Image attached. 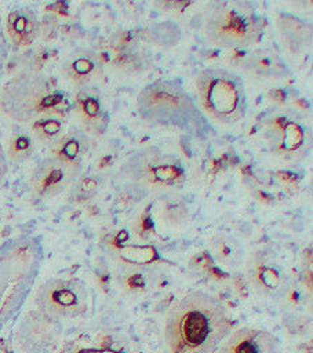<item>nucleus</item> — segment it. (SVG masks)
Returning a JSON list of instances; mask_svg holds the SVG:
<instances>
[{"label":"nucleus","instance_id":"nucleus-1","mask_svg":"<svg viewBox=\"0 0 313 353\" xmlns=\"http://www.w3.org/2000/svg\"><path fill=\"white\" fill-rule=\"evenodd\" d=\"M230 330L232 319L219 298L192 291L170 307L163 334L168 353H214Z\"/></svg>","mask_w":313,"mask_h":353},{"label":"nucleus","instance_id":"nucleus-2","mask_svg":"<svg viewBox=\"0 0 313 353\" xmlns=\"http://www.w3.org/2000/svg\"><path fill=\"white\" fill-rule=\"evenodd\" d=\"M0 110L19 124L48 116L66 119L72 112V98L54 77L22 70L4 83Z\"/></svg>","mask_w":313,"mask_h":353},{"label":"nucleus","instance_id":"nucleus-3","mask_svg":"<svg viewBox=\"0 0 313 353\" xmlns=\"http://www.w3.org/2000/svg\"><path fill=\"white\" fill-rule=\"evenodd\" d=\"M41 263L43 247L37 237L22 234L0 245V332L19 314Z\"/></svg>","mask_w":313,"mask_h":353},{"label":"nucleus","instance_id":"nucleus-4","mask_svg":"<svg viewBox=\"0 0 313 353\" xmlns=\"http://www.w3.org/2000/svg\"><path fill=\"white\" fill-rule=\"evenodd\" d=\"M263 28V17L248 1H211L204 11L205 39L221 48H248L259 41Z\"/></svg>","mask_w":313,"mask_h":353},{"label":"nucleus","instance_id":"nucleus-5","mask_svg":"<svg viewBox=\"0 0 313 353\" xmlns=\"http://www.w3.org/2000/svg\"><path fill=\"white\" fill-rule=\"evenodd\" d=\"M137 108L142 119L159 125L197 131L205 121L196 101L171 80L146 84L137 97Z\"/></svg>","mask_w":313,"mask_h":353},{"label":"nucleus","instance_id":"nucleus-6","mask_svg":"<svg viewBox=\"0 0 313 353\" xmlns=\"http://www.w3.org/2000/svg\"><path fill=\"white\" fill-rule=\"evenodd\" d=\"M196 99L200 112L222 125H234L247 114L244 81L225 68H207L199 73Z\"/></svg>","mask_w":313,"mask_h":353},{"label":"nucleus","instance_id":"nucleus-7","mask_svg":"<svg viewBox=\"0 0 313 353\" xmlns=\"http://www.w3.org/2000/svg\"><path fill=\"white\" fill-rule=\"evenodd\" d=\"M117 175L134 189L150 193H171L183 188L188 179L182 160L163 149L142 148L123 161Z\"/></svg>","mask_w":313,"mask_h":353},{"label":"nucleus","instance_id":"nucleus-8","mask_svg":"<svg viewBox=\"0 0 313 353\" xmlns=\"http://www.w3.org/2000/svg\"><path fill=\"white\" fill-rule=\"evenodd\" d=\"M91 291L79 277H51L34 294L37 310L63 320L83 317L91 307Z\"/></svg>","mask_w":313,"mask_h":353},{"label":"nucleus","instance_id":"nucleus-9","mask_svg":"<svg viewBox=\"0 0 313 353\" xmlns=\"http://www.w3.org/2000/svg\"><path fill=\"white\" fill-rule=\"evenodd\" d=\"M262 135L269 150L280 159L303 157L310 148L306 125L285 112L270 113L262 123Z\"/></svg>","mask_w":313,"mask_h":353},{"label":"nucleus","instance_id":"nucleus-10","mask_svg":"<svg viewBox=\"0 0 313 353\" xmlns=\"http://www.w3.org/2000/svg\"><path fill=\"white\" fill-rule=\"evenodd\" d=\"M62 339L58 319L40 310L28 312L19 321L14 341L22 353H54Z\"/></svg>","mask_w":313,"mask_h":353},{"label":"nucleus","instance_id":"nucleus-11","mask_svg":"<svg viewBox=\"0 0 313 353\" xmlns=\"http://www.w3.org/2000/svg\"><path fill=\"white\" fill-rule=\"evenodd\" d=\"M243 276L248 290L263 298H277L288 281L277 258L265 250H256L245 256Z\"/></svg>","mask_w":313,"mask_h":353},{"label":"nucleus","instance_id":"nucleus-12","mask_svg":"<svg viewBox=\"0 0 313 353\" xmlns=\"http://www.w3.org/2000/svg\"><path fill=\"white\" fill-rule=\"evenodd\" d=\"M81 171L65 164L48 154L41 159L30 172L29 185L33 193L41 199H52L72 188Z\"/></svg>","mask_w":313,"mask_h":353},{"label":"nucleus","instance_id":"nucleus-13","mask_svg":"<svg viewBox=\"0 0 313 353\" xmlns=\"http://www.w3.org/2000/svg\"><path fill=\"white\" fill-rule=\"evenodd\" d=\"M99 247L117 265L150 266L160 259L156 247L132 241L128 232L123 229L110 230L102 234Z\"/></svg>","mask_w":313,"mask_h":353},{"label":"nucleus","instance_id":"nucleus-14","mask_svg":"<svg viewBox=\"0 0 313 353\" xmlns=\"http://www.w3.org/2000/svg\"><path fill=\"white\" fill-rule=\"evenodd\" d=\"M72 112L79 127L90 137H101L109 127V112L97 87L77 88L72 97Z\"/></svg>","mask_w":313,"mask_h":353},{"label":"nucleus","instance_id":"nucleus-15","mask_svg":"<svg viewBox=\"0 0 313 353\" xmlns=\"http://www.w3.org/2000/svg\"><path fill=\"white\" fill-rule=\"evenodd\" d=\"M61 74L76 88L95 87L105 77L101 57L87 48H77L68 54L61 63Z\"/></svg>","mask_w":313,"mask_h":353},{"label":"nucleus","instance_id":"nucleus-16","mask_svg":"<svg viewBox=\"0 0 313 353\" xmlns=\"http://www.w3.org/2000/svg\"><path fill=\"white\" fill-rule=\"evenodd\" d=\"M216 353H279V341L267 330L241 327L223 339Z\"/></svg>","mask_w":313,"mask_h":353},{"label":"nucleus","instance_id":"nucleus-17","mask_svg":"<svg viewBox=\"0 0 313 353\" xmlns=\"http://www.w3.org/2000/svg\"><path fill=\"white\" fill-rule=\"evenodd\" d=\"M92 149V137L80 127H72L50 146V154L65 164L81 171L83 163Z\"/></svg>","mask_w":313,"mask_h":353},{"label":"nucleus","instance_id":"nucleus-18","mask_svg":"<svg viewBox=\"0 0 313 353\" xmlns=\"http://www.w3.org/2000/svg\"><path fill=\"white\" fill-rule=\"evenodd\" d=\"M4 36L14 48L30 47L40 34V21L29 7L8 11L4 22Z\"/></svg>","mask_w":313,"mask_h":353},{"label":"nucleus","instance_id":"nucleus-19","mask_svg":"<svg viewBox=\"0 0 313 353\" xmlns=\"http://www.w3.org/2000/svg\"><path fill=\"white\" fill-rule=\"evenodd\" d=\"M276 29L288 55L298 57L310 47L312 26L305 19L290 12H280L276 19Z\"/></svg>","mask_w":313,"mask_h":353},{"label":"nucleus","instance_id":"nucleus-20","mask_svg":"<svg viewBox=\"0 0 313 353\" xmlns=\"http://www.w3.org/2000/svg\"><path fill=\"white\" fill-rule=\"evenodd\" d=\"M237 66L258 79H281L288 74L287 65L280 55L269 48L244 51Z\"/></svg>","mask_w":313,"mask_h":353},{"label":"nucleus","instance_id":"nucleus-21","mask_svg":"<svg viewBox=\"0 0 313 353\" xmlns=\"http://www.w3.org/2000/svg\"><path fill=\"white\" fill-rule=\"evenodd\" d=\"M114 281L127 296L141 298L153 288L156 277L149 266L117 265L114 270Z\"/></svg>","mask_w":313,"mask_h":353},{"label":"nucleus","instance_id":"nucleus-22","mask_svg":"<svg viewBox=\"0 0 313 353\" xmlns=\"http://www.w3.org/2000/svg\"><path fill=\"white\" fill-rule=\"evenodd\" d=\"M208 254L221 269L230 270L243 266L247 256L243 244L228 233H215L210 239Z\"/></svg>","mask_w":313,"mask_h":353},{"label":"nucleus","instance_id":"nucleus-23","mask_svg":"<svg viewBox=\"0 0 313 353\" xmlns=\"http://www.w3.org/2000/svg\"><path fill=\"white\" fill-rule=\"evenodd\" d=\"M25 125V124H23ZM37 142L28 130V127L15 128L7 138L6 143V157H8L12 163L22 164L29 161L37 149Z\"/></svg>","mask_w":313,"mask_h":353},{"label":"nucleus","instance_id":"nucleus-24","mask_svg":"<svg viewBox=\"0 0 313 353\" xmlns=\"http://www.w3.org/2000/svg\"><path fill=\"white\" fill-rule=\"evenodd\" d=\"M65 120L58 116L40 117L29 124H25L39 145L51 146L65 131Z\"/></svg>","mask_w":313,"mask_h":353},{"label":"nucleus","instance_id":"nucleus-25","mask_svg":"<svg viewBox=\"0 0 313 353\" xmlns=\"http://www.w3.org/2000/svg\"><path fill=\"white\" fill-rule=\"evenodd\" d=\"M189 215L188 205L178 197H167L160 201L159 218L168 226H179L186 222Z\"/></svg>","mask_w":313,"mask_h":353},{"label":"nucleus","instance_id":"nucleus-26","mask_svg":"<svg viewBox=\"0 0 313 353\" xmlns=\"http://www.w3.org/2000/svg\"><path fill=\"white\" fill-rule=\"evenodd\" d=\"M276 299L284 307H287L292 312H296V310H301L302 307H305L307 305L309 295L296 281L288 280Z\"/></svg>","mask_w":313,"mask_h":353},{"label":"nucleus","instance_id":"nucleus-27","mask_svg":"<svg viewBox=\"0 0 313 353\" xmlns=\"http://www.w3.org/2000/svg\"><path fill=\"white\" fill-rule=\"evenodd\" d=\"M189 268L197 273L201 274L204 277H210V279H215V280H222L225 279L228 274L214 262V259L211 258V255L208 254V251H201V252H196L190 261H189Z\"/></svg>","mask_w":313,"mask_h":353},{"label":"nucleus","instance_id":"nucleus-28","mask_svg":"<svg viewBox=\"0 0 313 353\" xmlns=\"http://www.w3.org/2000/svg\"><path fill=\"white\" fill-rule=\"evenodd\" d=\"M283 325L290 335L301 336L310 331V319L298 312H290L284 316Z\"/></svg>","mask_w":313,"mask_h":353},{"label":"nucleus","instance_id":"nucleus-29","mask_svg":"<svg viewBox=\"0 0 313 353\" xmlns=\"http://www.w3.org/2000/svg\"><path fill=\"white\" fill-rule=\"evenodd\" d=\"M59 353H127L121 350H114L101 345H88L83 342H69L65 345Z\"/></svg>","mask_w":313,"mask_h":353},{"label":"nucleus","instance_id":"nucleus-30","mask_svg":"<svg viewBox=\"0 0 313 353\" xmlns=\"http://www.w3.org/2000/svg\"><path fill=\"white\" fill-rule=\"evenodd\" d=\"M76 188V193H77V197L85 200L91 196H94L95 193V189H97V183L94 179H84V181H80Z\"/></svg>","mask_w":313,"mask_h":353},{"label":"nucleus","instance_id":"nucleus-31","mask_svg":"<svg viewBox=\"0 0 313 353\" xmlns=\"http://www.w3.org/2000/svg\"><path fill=\"white\" fill-rule=\"evenodd\" d=\"M6 59H7V39L4 36V32L1 29V22H0V69L4 66Z\"/></svg>","mask_w":313,"mask_h":353},{"label":"nucleus","instance_id":"nucleus-32","mask_svg":"<svg viewBox=\"0 0 313 353\" xmlns=\"http://www.w3.org/2000/svg\"><path fill=\"white\" fill-rule=\"evenodd\" d=\"M6 175H7V157H6L4 148L0 143V183L3 182Z\"/></svg>","mask_w":313,"mask_h":353}]
</instances>
